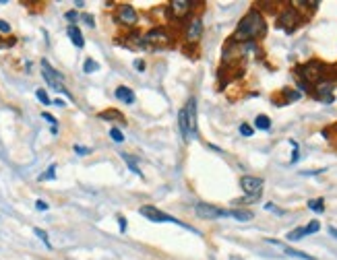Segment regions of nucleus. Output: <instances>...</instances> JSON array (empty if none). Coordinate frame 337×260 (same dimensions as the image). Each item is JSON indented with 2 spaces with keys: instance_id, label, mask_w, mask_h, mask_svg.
Returning a JSON list of instances; mask_svg holds the SVG:
<instances>
[{
  "instance_id": "8",
  "label": "nucleus",
  "mask_w": 337,
  "mask_h": 260,
  "mask_svg": "<svg viewBox=\"0 0 337 260\" xmlns=\"http://www.w3.org/2000/svg\"><path fill=\"white\" fill-rule=\"evenodd\" d=\"M298 23H300V17H298V13H296L294 9H285V11L279 15V19H277V25L283 27L285 31H292Z\"/></svg>"
},
{
  "instance_id": "7",
  "label": "nucleus",
  "mask_w": 337,
  "mask_h": 260,
  "mask_svg": "<svg viewBox=\"0 0 337 260\" xmlns=\"http://www.w3.org/2000/svg\"><path fill=\"white\" fill-rule=\"evenodd\" d=\"M263 184H265L263 178H255V176H242V180H240L242 190L249 194V197H257V194H261Z\"/></svg>"
},
{
  "instance_id": "42",
  "label": "nucleus",
  "mask_w": 337,
  "mask_h": 260,
  "mask_svg": "<svg viewBox=\"0 0 337 260\" xmlns=\"http://www.w3.org/2000/svg\"><path fill=\"white\" fill-rule=\"evenodd\" d=\"M232 260H242V258H232Z\"/></svg>"
},
{
  "instance_id": "41",
  "label": "nucleus",
  "mask_w": 337,
  "mask_h": 260,
  "mask_svg": "<svg viewBox=\"0 0 337 260\" xmlns=\"http://www.w3.org/2000/svg\"><path fill=\"white\" fill-rule=\"evenodd\" d=\"M54 103H56L58 107H64V101H62V99H54Z\"/></svg>"
},
{
  "instance_id": "3",
  "label": "nucleus",
  "mask_w": 337,
  "mask_h": 260,
  "mask_svg": "<svg viewBox=\"0 0 337 260\" xmlns=\"http://www.w3.org/2000/svg\"><path fill=\"white\" fill-rule=\"evenodd\" d=\"M139 213H141L143 217H147V219H149V221H153V223H176V225H182V227H184V223H180L178 219H174V217H170V215L162 213L157 207H151V205L141 207V209H139Z\"/></svg>"
},
{
  "instance_id": "27",
  "label": "nucleus",
  "mask_w": 337,
  "mask_h": 260,
  "mask_svg": "<svg viewBox=\"0 0 337 260\" xmlns=\"http://www.w3.org/2000/svg\"><path fill=\"white\" fill-rule=\"evenodd\" d=\"M110 137L114 139V143H122V141H124V135L120 133V130H118L116 126H112V128H110Z\"/></svg>"
},
{
  "instance_id": "12",
  "label": "nucleus",
  "mask_w": 337,
  "mask_h": 260,
  "mask_svg": "<svg viewBox=\"0 0 337 260\" xmlns=\"http://www.w3.org/2000/svg\"><path fill=\"white\" fill-rule=\"evenodd\" d=\"M190 9H192V5L188 3V0H174V3L170 5V13H172L176 19L186 17V15L190 13Z\"/></svg>"
},
{
  "instance_id": "26",
  "label": "nucleus",
  "mask_w": 337,
  "mask_h": 260,
  "mask_svg": "<svg viewBox=\"0 0 337 260\" xmlns=\"http://www.w3.org/2000/svg\"><path fill=\"white\" fill-rule=\"evenodd\" d=\"M54 171H56V165H50V167H48V171H46V173H41V176H39V182L54 180V178H56V173H54Z\"/></svg>"
},
{
  "instance_id": "10",
  "label": "nucleus",
  "mask_w": 337,
  "mask_h": 260,
  "mask_svg": "<svg viewBox=\"0 0 337 260\" xmlns=\"http://www.w3.org/2000/svg\"><path fill=\"white\" fill-rule=\"evenodd\" d=\"M118 21H120V23H124V25H134L139 21V15H137V11H134L130 5H122L118 9Z\"/></svg>"
},
{
  "instance_id": "16",
  "label": "nucleus",
  "mask_w": 337,
  "mask_h": 260,
  "mask_svg": "<svg viewBox=\"0 0 337 260\" xmlns=\"http://www.w3.org/2000/svg\"><path fill=\"white\" fill-rule=\"evenodd\" d=\"M116 99H120L122 103H134V93H132V89H128V87H118L116 89Z\"/></svg>"
},
{
  "instance_id": "31",
  "label": "nucleus",
  "mask_w": 337,
  "mask_h": 260,
  "mask_svg": "<svg viewBox=\"0 0 337 260\" xmlns=\"http://www.w3.org/2000/svg\"><path fill=\"white\" fill-rule=\"evenodd\" d=\"M283 95H285L287 101H296V99H300V93H298V91H292V89H283Z\"/></svg>"
},
{
  "instance_id": "18",
  "label": "nucleus",
  "mask_w": 337,
  "mask_h": 260,
  "mask_svg": "<svg viewBox=\"0 0 337 260\" xmlns=\"http://www.w3.org/2000/svg\"><path fill=\"white\" fill-rule=\"evenodd\" d=\"M230 215L234 217V219H238V221H251L253 219V211H246V209H234V211H230Z\"/></svg>"
},
{
  "instance_id": "1",
  "label": "nucleus",
  "mask_w": 337,
  "mask_h": 260,
  "mask_svg": "<svg viewBox=\"0 0 337 260\" xmlns=\"http://www.w3.org/2000/svg\"><path fill=\"white\" fill-rule=\"evenodd\" d=\"M265 31H267V25H265V19L261 17V13L251 11L240 21V25H238L232 41H236V39H257V37L265 35Z\"/></svg>"
},
{
  "instance_id": "21",
  "label": "nucleus",
  "mask_w": 337,
  "mask_h": 260,
  "mask_svg": "<svg viewBox=\"0 0 337 260\" xmlns=\"http://www.w3.org/2000/svg\"><path fill=\"white\" fill-rule=\"evenodd\" d=\"M100 118H102V120H118V122H124V116H122L120 112H116V110L102 112V114H100Z\"/></svg>"
},
{
  "instance_id": "4",
  "label": "nucleus",
  "mask_w": 337,
  "mask_h": 260,
  "mask_svg": "<svg viewBox=\"0 0 337 260\" xmlns=\"http://www.w3.org/2000/svg\"><path fill=\"white\" fill-rule=\"evenodd\" d=\"M300 77L304 79V81H308V83H317L321 77H323V73H325V67L319 62V60H310V62H306L304 67H300Z\"/></svg>"
},
{
  "instance_id": "37",
  "label": "nucleus",
  "mask_w": 337,
  "mask_h": 260,
  "mask_svg": "<svg viewBox=\"0 0 337 260\" xmlns=\"http://www.w3.org/2000/svg\"><path fill=\"white\" fill-rule=\"evenodd\" d=\"M134 69H137V71H145V62L143 60H134Z\"/></svg>"
},
{
  "instance_id": "14",
  "label": "nucleus",
  "mask_w": 337,
  "mask_h": 260,
  "mask_svg": "<svg viewBox=\"0 0 337 260\" xmlns=\"http://www.w3.org/2000/svg\"><path fill=\"white\" fill-rule=\"evenodd\" d=\"M178 128H180V133L186 141H190V128H188V118H186V110H180L178 112Z\"/></svg>"
},
{
  "instance_id": "39",
  "label": "nucleus",
  "mask_w": 337,
  "mask_h": 260,
  "mask_svg": "<svg viewBox=\"0 0 337 260\" xmlns=\"http://www.w3.org/2000/svg\"><path fill=\"white\" fill-rule=\"evenodd\" d=\"M66 19H69V21H75V19H77V13H75V11H69V13H66Z\"/></svg>"
},
{
  "instance_id": "13",
  "label": "nucleus",
  "mask_w": 337,
  "mask_h": 260,
  "mask_svg": "<svg viewBox=\"0 0 337 260\" xmlns=\"http://www.w3.org/2000/svg\"><path fill=\"white\" fill-rule=\"evenodd\" d=\"M184 110H186V118H188L190 137H195V135H197V101H195V97L188 99V103H186Z\"/></svg>"
},
{
  "instance_id": "15",
  "label": "nucleus",
  "mask_w": 337,
  "mask_h": 260,
  "mask_svg": "<svg viewBox=\"0 0 337 260\" xmlns=\"http://www.w3.org/2000/svg\"><path fill=\"white\" fill-rule=\"evenodd\" d=\"M331 91H333V83H319L317 85V97L323 99V101H331L333 99Z\"/></svg>"
},
{
  "instance_id": "38",
  "label": "nucleus",
  "mask_w": 337,
  "mask_h": 260,
  "mask_svg": "<svg viewBox=\"0 0 337 260\" xmlns=\"http://www.w3.org/2000/svg\"><path fill=\"white\" fill-rule=\"evenodd\" d=\"M118 223H120V231H126V219L124 217H118Z\"/></svg>"
},
{
  "instance_id": "9",
  "label": "nucleus",
  "mask_w": 337,
  "mask_h": 260,
  "mask_svg": "<svg viewBox=\"0 0 337 260\" xmlns=\"http://www.w3.org/2000/svg\"><path fill=\"white\" fill-rule=\"evenodd\" d=\"M201 35H203V21H201L199 17H195L190 23L186 25V39L190 43H195V41L201 39Z\"/></svg>"
},
{
  "instance_id": "33",
  "label": "nucleus",
  "mask_w": 337,
  "mask_h": 260,
  "mask_svg": "<svg viewBox=\"0 0 337 260\" xmlns=\"http://www.w3.org/2000/svg\"><path fill=\"white\" fill-rule=\"evenodd\" d=\"M35 209L37 211H48L50 207H48V203H43V201H35Z\"/></svg>"
},
{
  "instance_id": "34",
  "label": "nucleus",
  "mask_w": 337,
  "mask_h": 260,
  "mask_svg": "<svg viewBox=\"0 0 337 260\" xmlns=\"http://www.w3.org/2000/svg\"><path fill=\"white\" fill-rule=\"evenodd\" d=\"M83 21L89 25V27H95V21H93V17L91 15H83Z\"/></svg>"
},
{
  "instance_id": "19",
  "label": "nucleus",
  "mask_w": 337,
  "mask_h": 260,
  "mask_svg": "<svg viewBox=\"0 0 337 260\" xmlns=\"http://www.w3.org/2000/svg\"><path fill=\"white\" fill-rule=\"evenodd\" d=\"M120 157L124 159V163L130 167V171H132V173H137V176H143V173H141V169H139V165H137V161H134V157H132V155H128V153H122Z\"/></svg>"
},
{
  "instance_id": "32",
  "label": "nucleus",
  "mask_w": 337,
  "mask_h": 260,
  "mask_svg": "<svg viewBox=\"0 0 337 260\" xmlns=\"http://www.w3.org/2000/svg\"><path fill=\"white\" fill-rule=\"evenodd\" d=\"M253 133H255V130L249 124H240V135L242 137H253Z\"/></svg>"
},
{
  "instance_id": "17",
  "label": "nucleus",
  "mask_w": 337,
  "mask_h": 260,
  "mask_svg": "<svg viewBox=\"0 0 337 260\" xmlns=\"http://www.w3.org/2000/svg\"><path fill=\"white\" fill-rule=\"evenodd\" d=\"M69 37H71V41L75 43L77 48H83L85 46V39H83V33H81V29L77 27V25H69Z\"/></svg>"
},
{
  "instance_id": "20",
  "label": "nucleus",
  "mask_w": 337,
  "mask_h": 260,
  "mask_svg": "<svg viewBox=\"0 0 337 260\" xmlns=\"http://www.w3.org/2000/svg\"><path fill=\"white\" fill-rule=\"evenodd\" d=\"M255 126H257L259 130H269V128H271V118L265 116V114H259V116L255 118Z\"/></svg>"
},
{
  "instance_id": "24",
  "label": "nucleus",
  "mask_w": 337,
  "mask_h": 260,
  "mask_svg": "<svg viewBox=\"0 0 337 260\" xmlns=\"http://www.w3.org/2000/svg\"><path fill=\"white\" fill-rule=\"evenodd\" d=\"M98 69H100V64H98L95 60H91V58H87L85 64H83V71H85V73H95Z\"/></svg>"
},
{
  "instance_id": "2",
  "label": "nucleus",
  "mask_w": 337,
  "mask_h": 260,
  "mask_svg": "<svg viewBox=\"0 0 337 260\" xmlns=\"http://www.w3.org/2000/svg\"><path fill=\"white\" fill-rule=\"evenodd\" d=\"M41 71H43V79L48 81L50 87H54V89H56L58 93H64L66 97H71V93L66 91V87L62 85V77L50 67V62H48V60H41Z\"/></svg>"
},
{
  "instance_id": "5",
  "label": "nucleus",
  "mask_w": 337,
  "mask_h": 260,
  "mask_svg": "<svg viewBox=\"0 0 337 260\" xmlns=\"http://www.w3.org/2000/svg\"><path fill=\"white\" fill-rule=\"evenodd\" d=\"M195 213L199 217H203V219H219V217H232L230 211H223L215 205H207V203H199L195 207Z\"/></svg>"
},
{
  "instance_id": "30",
  "label": "nucleus",
  "mask_w": 337,
  "mask_h": 260,
  "mask_svg": "<svg viewBox=\"0 0 337 260\" xmlns=\"http://www.w3.org/2000/svg\"><path fill=\"white\" fill-rule=\"evenodd\" d=\"M304 229H306V235H308V233H317V231L321 229V223H319V221H310Z\"/></svg>"
},
{
  "instance_id": "22",
  "label": "nucleus",
  "mask_w": 337,
  "mask_h": 260,
  "mask_svg": "<svg viewBox=\"0 0 337 260\" xmlns=\"http://www.w3.org/2000/svg\"><path fill=\"white\" fill-rule=\"evenodd\" d=\"M308 209L314 211V213H323L325 211V199H314V201H308Z\"/></svg>"
},
{
  "instance_id": "6",
  "label": "nucleus",
  "mask_w": 337,
  "mask_h": 260,
  "mask_svg": "<svg viewBox=\"0 0 337 260\" xmlns=\"http://www.w3.org/2000/svg\"><path fill=\"white\" fill-rule=\"evenodd\" d=\"M269 246H273L275 250H279L281 254H285V256H292V258H300V260H317L314 256H308L306 252H300V250H294L292 246H287V244H283V242H277V240H273V237H267L265 240Z\"/></svg>"
},
{
  "instance_id": "23",
  "label": "nucleus",
  "mask_w": 337,
  "mask_h": 260,
  "mask_svg": "<svg viewBox=\"0 0 337 260\" xmlns=\"http://www.w3.org/2000/svg\"><path fill=\"white\" fill-rule=\"evenodd\" d=\"M306 235V229L304 227H298V229H292L290 233H287V240L290 242H296V240H300V237H304Z\"/></svg>"
},
{
  "instance_id": "35",
  "label": "nucleus",
  "mask_w": 337,
  "mask_h": 260,
  "mask_svg": "<svg viewBox=\"0 0 337 260\" xmlns=\"http://www.w3.org/2000/svg\"><path fill=\"white\" fill-rule=\"evenodd\" d=\"M0 31H3V33H9V31H11V25L7 23V21H3V19H0Z\"/></svg>"
},
{
  "instance_id": "11",
  "label": "nucleus",
  "mask_w": 337,
  "mask_h": 260,
  "mask_svg": "<svg viewBox=\"0 0 337 260\" xmlns=\"http://www.w3.org/2000/svg\"><path fill=\"white\" fill-rule=\"evenodd\" d=\"M145 41H147V46H164V43L170 41V35L164 31V29H151L147 35H145Z\"/></svg>"
},
{
  "instance_id": "28",
  "label": "nucleus",
  "mask_w": 337,
  "mask_h": 260,
  "mask_svg": "<svg viewBox=\"0 0 337 260\" xmlns=\"http://www.w3.org/2000/svg\"><path fill=\"white\" fill-rule=\"evenodd\" d=\"M41 118H43V120H48V122L52 124V133L56 135V133H58V126H56L58 122H56V118H54V116H50L48 112H43V114H41Z\"/></svg>"
},
{
  "instance_id": "25",
  "label": "nucleus",
  "mask_w": 337,
  "mask_h": 260,
  "mask_svg": "<svg viewBox=\"0 0 337 260\" xmlns=\"http://www.w3.org/2000/svg\"><path fill=\"white\" fill-rule=\"evenodd\" d=\"M33 233L39 237V240L43 242V244H46V248H52V244H50V240H48V233L46 231H43V229H39V227H35L33 229Z\"/></svg>"
},
{
  "instance_id": "29",
  "label": "nucleus",
  "mask_w": 337,
  "mask_h": 260,
  "mask_svg": "<svg viewBox=\"0 0 337 260\" xmlns=\"http://www.w3.org/2000/svg\"><path fill=\"white\" fill-rule=\"evenodd\" d=\"M35 97H37L43 105H48V103H50V97H48V93L43 91V89H37V91H35Z\"/></svg>"
},
{
  "instance_id": "40",
  "label": "nucleus",
  "mask_w": 337,
  "mask_h": 260,
  "mask_svg": "<svg viewBox=\"0 0 337 260\" xmlns=\"http://www.w3.org/2000/svg\"><path fill=\"white\" fill-rule=\"evenodd\" d=\"M329 233H331L333 237H337V227H329Z\"/></svg>"
},
{
  "instance_id": "36",
  "label": "nucleus",
  "mask_w": 337,
  "mask_h": 260,
  "mask_svg": "<svg viewBox=\"0 0 337 260\" xmlns=\"http://www.w3.org/2000/svg\"><path fill=\"white\" fill-rule=\"evenodd\" d=\"M75 151H77L79 155H87V153H89V149H87V147H81V145H75Z\"/></svg>"
}]
</instances>
